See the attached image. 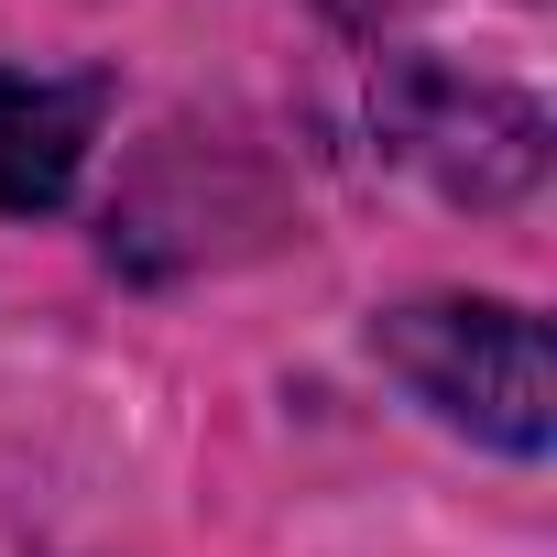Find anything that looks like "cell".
Instances as JSON below:
<instances>
[{
	"label": "cell",
	"mask_w": 557,
	"mask_h": 557,
	"mask_svg": "<svg viewBox=\"0 0 557 557\" xmlns=\"http://www.w3.org/2000/svg\"><path fill=\"white\" fill-rule=\"evenodd\" d=\"M383 121H394V153H416L448 197H513L546 164L535 99L481 88V77H448V66H405L383 88Z\"/></svg>",
	"instance_id": "obj_2"
},
{
	"label": "cell",
	"mask_w": 557,
	"mask_h": 557,
	"mask_svg": "<svg viewBox=\"0 0 557 557\" xmlns=\"http://www.w3.org/2000/svg\"><path fill=\"white\" fill-rule=\"evenodd\" d=\"M88 132H99V88L88 77H23V66H0V208H12V219L66 208V186L88 164Z\"/></svg>",
	"instance_id": "obj_3"
},
{
	"label": "cell",
	"mask_w": 557,
	"mask_h": 557,
	"mask_svg": "<svg viewBox=\"0 0 557 557\" xmlns=\"http://www.w3.org/2000/svg\"><path fill=\"white\" fill-rule=\"evenodd\" d=\"M372 350L416 383V405H437L459 437L535 459L546 448V329L503 296H416L372 329Z\"/></svg>",
	"instance_id": "obj_1"
}]
</instances>
